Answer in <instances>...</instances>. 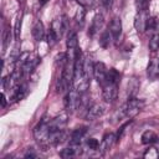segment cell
Masks as SVG:
<instances>
[{
  "mask_svg": "<svg viewBox=\"0 0 159 159\" xmlns=\"http://www.w3.org/2000/svg\"><path fill=\"white\" fill-rule=\"evenodd\" d=\"M111 32H109V30H106V31H103L102 32V35H101V37H99V45L103 47V48H107L108 46H109V43H111Z\"/></svg>",
  "mask_w": 159,
  "mask_h": 159,
  "instance_id": "ffe728a7",
  "label": "cell"
},
{
  "mask_svg": "<svg viewBox=\"0 0 159 159\" xmlns=\"http://www.w3.org/2000/svg\"><path fill=\"white\" fill-rule=\"evenodd\" d=\"M102 96L106 102H113L118 96V84L113 82H106L102 86Z\"/></svg>",
  "mask_w": 159,
  "mask_h": 159,
  "instance_id": "277c9868",
  "label": "cell"
},
{
  "mask_svg": "<svg viewBox=\"0 0 159 159\" xmlns=\"http://www.w3.org/2000/svg\"><path fill=\"white\" fill-rule=\"evenodd\" d=\"M9 41H10V31H9V29H5L2 32V53L6 51Z\"/></svg>",
  "mask_w": 159,
  "mask_h": 159,
  "instance_id": "484cf974",
  "label": "cell"
},
{
  "mask_svg": "<svg viewBox=\"0 0 159 159\" xmlns=\"http://www.w3.org/2000/svg\"><path fill=\"white\" fill-rule=\"evenodd\" d=\"M27 93V86L25 83H19L15 86V89H14V94H12V99L14 101H19V99H22Z\"/></svg>",
  "mask_w": 159,
  "mask_h": 159,
  "instance_id": "e0dca14e",
  "label": "cell"
},
{
  "mask_svg": "<svg viewBox=\"0 0 159 159\" xmlns=\"http://www.w3.org/2000/svg\"><path fill=\"white\" fill-rule=\"evenodd\" d=\"M20 27H21V19H17L16 25H15V39H19V34H20Z\"/></svg>",
  "mask_w": 159,
  "mask_h": 159,
  "instance_id": "1f68e13d",
  "label": "cell"
},
{
  "mask_svg": "<svg viewBox=\"0 0 159 159\" xmlns=\"http://www.w3.org/2000/svg\"><path fill=\"white\" fill-rule=\"evenodd\" d=\"M102 25H103V15L102 14H97L93 17V21H92L91 27L88 30V35L89 36H94L96 32H98V30L102 27Z\"/></svg>",
  "mask_w": 159,
  "mask_h": 159,
  "instance_id": "2e32d148",
  "label": "cell"
},
{
  "mask_svg": "<svg viewBox=\"0 0 159 159\" xmlns=\"http://www.w3.org/2000/svg\"><path fill=\"white\" fill-rule=\"evenodd\" d=\"M47 1H48V0H40V5H45Z\"/></svg>",
  "mask_w": 159,
  "mask_h": 159,
  "instance_id": "d590c367",
  "label": "cell"
},
{
  "mask_svg": "<svg viewBox=\"0 0 159 159\" xmlns=\"http://www.w3.org/2000/svg\"><path fill=\"white\" fill-rule=\"evenodd\" d=\"M148 12L147 10L138 11L135 19H134V27L137 29L138 32H143L147 29V21H148Z\"/></svg>",
  "mask_w": 159,
  "mask_h": 159,
  "instance_id": "30bf717a",
  "label": "cell"
},
{
  "mask_svg": "<svg viewBox=\"0 0 159 159\" xmlns=\"http://www.w3.org/2000/svg\"><path fill=\"white\" fill-rule=\"evenodd\" d=\"M144 106V102L142 99H138V98H134V97H130L127 103L120 108V113H119V117H128V118H133L135 117L143 108Z\"/></svg>",
  "mask_w": 159,
  "mask_h": 159,
  "instance_id": "7a4b0ae2",
  "label": "cell"
},
{
  "mask_svg": "<svg viewBox=\"0 0 159 159\" xmlns=\"http://www.w3.org/2000/svg\"><path fill=\"white\" fill-rule=\"evenodd\" d=\"M155 26H157V20H155V17H148L147 29H145V30H154Z\"/></svg>",
  "mask_w": 159,
  "mask_h": 159,
  "instance_id": "4dcf8cb0",
  "label": "cell"
},
{
  "mask_svg": "<svg viewBox=\"0 0 159 159\" xmlns=\"http://www.w3.org/2000/svg\"><path fill=\"white\" fill-rule=\"evenodd\" d=\"M24 157H25V158H36V157H37V154L34 152V149H32V148H30V149L25 153V155H24Z\"/></svg>",
  "mask_w": 159,
  "mask_h": 159,
  "instance_id": "d6a6232c",
  "label": "cell"
},
{
  "mask_svg": "<svg viewBox=\"0 0 159 159\" xmlns=\"http://www.w3.org/2000/svg\"><path fill=\"white\" fill-rule=\"evenodd\" d=\"M6 106V97H5V93H1V107L4 108Z\"/></svg>",
  "mask_w": 159,
  "mask_h": 159,
  "instance_id": "e575fe53",
  "label": "cell"
},
{
  "mask_svg": "<svg viewBox=\"0 0 159 159\" xmlns=\"http://www.w3.org/2000/svg\"><path fill=\"white\" fill-rule=\"evenodd\" d=\"M106 112V106L102 103H94L91 107L87 108V113H86V119L88 120H94L97 118H99L101 116H103Z\"/></svg>",
  "mask_w": 159,
  "mask_h": 159,
  "instance_id": "8992f818",
  "label": "cell"
},
{
  "mask_svg": "<svg viewBox=\"0 0 159 159\" xmlns=\"http://www.w3.org/2000/svg\"><path fill=\"white\" fill-rule=\"evenodd\" d=\"M116 140H117V135H116V134H113V133H108V134H106V135L103 137L102 143H101V147H99L101 152L104 153V152L109 150V149L112 148V145L114 144Z\"/></svg>",
  "mask_w": 159,
  "mask_h": 159,
  "instance_id": "5bb4252c",
  "label": "cell"
},
{
  "mask_svg": "<svg viewBox=\"0 0 159 159\" xmlns=\"http://www.w3.org/2000/svg\"><path fill=\"white\" fill-rule=\"evenodd\" d=\"M158 142V135L153 130H145L142 134V143L143 144H153Z\"/></svg>",
  "mask_w": 159,
  "mask_h": 159,
  "instance_id": "ac0fdd59",
  "label": "cell"
},
{
  "mask_svg": "<svg viewBox=\"0 0 159 159\" xmlns=\"http://www.w3.org/2000/svg\"><path fill=\"white\" fill-rule=\"evenodd\" d=\"M107 67L103 62H96L93 66V76L96 78V81L98 82V84L102 87L106 82H107Z\"/></svg>",
  "mask_w": 159,
  "mask_h": 159,
  "instance_id": "5b68a950",
  "label": "cell"
},
{
  "mask_svg": "<svg viewBox=\"0 0 159 159\" xmlns=\"http://www.w3.org/2000/svg\"><path fill=\"white\" fill-rule=\"evenodd\" d=\"M32 36L36 41H42L45 36V29L40 20H36L32 25Z\"/></svg>",
  "mask_w": 159,
  "mask_h": 159,
  "instance_id": "9a60e30c",
  "label": "cell"
},
{
  "mask_svg": "<svg viewBox=\"0 0 159 159\" xmlns=\"http://www.w3.org/2000/svg\"><path fill=\"white\" fill-rule=\"evenodd\" d=\"M84 16H86V9L84 7L78 9L76 15H75V20H76V22H77V25L80 27H82L83 24H84Z\"/></svg>",
  "mask_w": 159,
  "mask_h": 159,
  "instance_id": "44dd1931",
  "label": "cell"
},
{
  "mask_svg": "<svg viewBox=\"0 0 159 159\" xmlns=\"http://www.w3.org/2000/svg\"><path fill=\"white\" fill-rule=\"evenodd\" d=\"M81 102H82V98H81V93L77 92L75 88L73 89H70L66 98H65V106H66V109L70 111V112H75L76 109L80 108L81 106Z\"/></svg>",
  "mask_w": 159,
  "mask_h": 159,
  "instance_id": "3957f363",
  "label": "cell"
},
{
  "mask_svg": "<svg viewBox=\"0 0 159 159\" xmlns=\"http://www.w3.org/2000/svg\"><path fill=\"white\" fill-rule=\"evenodd\" d=\"M101 2H102V5H103L106 9H109L111 5H112V0H101Z\"/></svg>",
  "mask_w": 159,
  "mask_h": 159,
  "instance_id": "836d02e7",
  "label": "cell"
},
{
  "mask_svg": "<svg viewBox=\"0 0 159 159\" xmlns=\"http://www.w3.org/2000/svg\"><path fill=\"white\" fill-rule=\"evenodd\" d=\"M57 41H58L57 35L55 34V31H53L52 29H50V30H48V32H47V43H48L50 46H53Z\"/></svg>",
  "mask_w": 159,
  "mask_h": 159,
  "instance_id": "d4e9b609",
  "label": "cell"
},
{
  "mask_svg": "<svg viewBox=\"0 0 159 159\" xmlns=\"http://www.w3.org/2000/svg\"><path fill=\"white\" fill-rule=\"evenodd\" d=\"M77 2L81 5V7H84L86 10L93 9L96 6V1L94 0H77Z\"/></svg>",
  "mask_w": 159,
  "mask_h": 159,
  "instance_id": "4316f807",
  "label": "cell"
},
{
  "mask_svg": "<svg viewBox=\"0 0 159 159\" xmlns=\"http://www.w3.org/2000/svg\"><path fill=\"white\" fill-rule=\"evenodd\" d=\"M39 57L37 56H31V55H29L27 53V56H26V58L25 60H22L21 61V63H20V68H21V71H22V73L24 75H27V73H30L36 66H37V63H39Z\"/></svg>",
  "mask_w": 159,
  "mask_h": 159,
  "instance_id": "52a82bcc",
  "label": "cell"
},
{
  "mask_svg": "<svg viewBox=\"0 0 159 159\" xmlns=\"http://www.w3.org/2000/svg\"><path fill=\"white\" fill-rule=\"evenodd\" d=\"M51 29L55 31V34L57 35L58 40L62 37L65 30L67 29V19L66 16H62V17H58V19H55L52 21V25H51Z\"/></svg>",
  "mask_w": 159,
  "mask_h": 159,
  "instance_id": "9c48e42d",
  "label": "cell"
},
{
  "mask_svg": "<svg viewBox=\"0 0 159 159\" xmlns=\"http://www.w3.org/2000/svg\"><path fill=\"white\" fill-rule=\"evenodd\" d=\"M148 4H149V0H135V7L138 11L147 10Z\"/></svg>",
  "mask_w": 159,
  "mask_h": 159,
  "instance_id": "f1b7e54d",
  "label": "cell"
},
{
  "mask_svg": "<svg viewBox=\"0 0 159 159\" xmlns=\"http://www.w3.org/2000/svg\"><path fill=\"white\" fill-rule=\"evenodd\" d=\"M87 147H88L89 149H92V150H97V149L99 148V142H98L96 138H89V139L87 140Z\"/></svg>",
  "mask_w": 159,
  "mask_h": 159,
  "instance_id": "f546056e",
  "label": "cell"
},
{
  "mask_svg": "<svg viewBox=\"0 0 159 159\" xmlns=\"http://www.w3.org/2000/svg\"><path fill=\"white\" fill-rule=\"evenodd\" d=\"M149 48L152 51L159 50V34H154L149 40Z\"/></svg>",
  "mask_w": 159,
  "mask_h": 159,
  "instance_id": "603a6c76",
  "label": "cell"
},
{
  "mask_svg": "<svg viewBox=\"0 0 159 159\" xmlns=\"http://www.w3.org/2000/svg\"><path fill=\"white\" fill-rule=\"evenodd\" d=\"M107 81L118 84L119 81H120V73L116 68H109L108 72H107Z\"/></svg>",
  "mask_w": 159,
  "mask_h": 159,
  "instance_id": "d6986e66",
  "label": "cell"
},
{
  "mask_svg": "<svg viewBox=\"0 0 159 159\" xmlns=\"http://www.w3.org/2000/svg\"><path fill=\"white\" fill-rule=\"evenodd\" d=\"M147 75L150 80H155L159 77V58H152L147 68Z\"/></svg>",
  "mask_w": 159,
  "mask_h": 159,
  "instance_id": "4fadbf2b",
  "label": "cell"
},
{
  "mask_svg": "<svg viewBox=\"0 0 159 159\" xmlns=\"http://www.w3.org/2000/svg\"><path fill=\"white\" fill-rule=\"evenodd\" d=\"M60 155H61L62 158H65V159L72 158V157H75V155H76V149L73 148V145H71V147H68V148L62 149V150L60 152Z\"/></svg>",
  "mask_w": 159,
  "mask_h": 159,
  "instance_id": "7402d4cb",
  "label": "cell"
},
{
  "mask_svg": "<svg viewBox=\"0 0 159 159\" xmlns=\"http://www.w3.org/2000/svg\"><path fill=\"white\" fill-rule=\"evenodd\" d=\"M108 30H109V32H111V35H112V37L114 40H118L119 39V36L122 34V21H120V19L118 16H114L111 20Z\"/></svg>",
  "mask_w": 159,
  "mask_h": 159,
  "instance_id": "7c38bea8",
  "label": "cell"
},
{
  "mask_svg": "<svg viewBox=\"0 0 159 159\" xmlns=\"http://www.w3.org/2000/svg\"><path fill=\"white\" fill-rule=\"evenodd\" d=\"M67 124V114H60L48 122V128L50 133L51 132H57V130H63V128Z\"/></svg>",
  "mask_w": 159,
  "mask_h": 159,
  "instance_id": "ba28073f",
  "label": "cell"
},
{
  "mask_svg": "<svg viewBox=\"0 0 159 159\" xmlns=\"http://www.w3.org/2000/svg\"><path fill=\"white\" fill-rule=\"evenodd\" d=\"M144 158H149V159H155L159 158V153L155 148H149L145 153H144Z\"/></svg>",
  "mask_w": 159,
  "mask_h": 159,
  "instance_id": "83f0119b",
  "label": "cell"
},
{
  "mask_svg": "<svg viewBox=\"0 0 159 159\" xmlns=\"http://www.w3.org/2000/svg\"><path fill=\"white\" fill-rule=\"evenodd\" d=\"M48 122L50 119L47 118H42L40 120V123L34 128V137L36 139V142L42 145V147H46V145H50L48 144V138H50V128H48Z\"/></svg>",
  "mask_w": 159,
  "mask_h": 159,
  "instance_id": "6da1fadb",
  "label": "cell"
},
{
  "mask_svg": "<svg viewBox=\"0 0 159 159\" xmlns=\"http://www.w3.org/2000/svg\"><path fill=\"white\" fill-rule=\"evenodd\" d=\"M67 56H66V53H63V52H61V53H58L57 56H56V60H55V63H56V66H58L60 65V67H65V65L67 63Z\"/></svg>",
  "mask_w": 159,
  "mask_h": 159,
  "instance_id": "cb8c5ba5",
  "label": "cell"
},
{
  "mask_svg": "<svg viewBox=\"0 0 159 159\" xmlns=\"http://www.w3.org/2000/svg\"><path fill=\"white\" fill-rule=\"evenodd\" d=\"M87 129H88V128H87L86 125H81V127L73 129L72 133H71V137H70V143H71V145H73V147L80 145L81 139H82V138L84 137V134L87 133Z\"/></svg>",
  "mask_w": 159,
  "mask_h": 159,
  "instance_id": "8fae6325",
  "label": "cell"
}]
</instances>
